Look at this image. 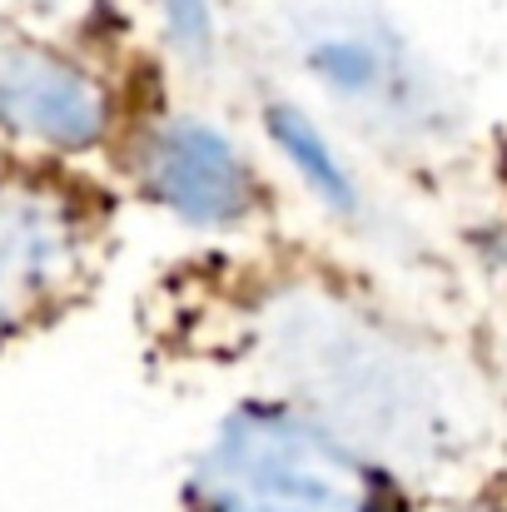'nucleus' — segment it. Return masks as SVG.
<instances>
[{"mask_svg": "<svg viewBox=\"0 0 507 512\" xmlns=\"http://www.w3.org/2000/svg\"><path fill=\"white\" fill-rule=\"evenodd\" d=\"M160 15H165V35L169 45L204 65L214 60V45H219V20H214V5L209 0H160Z\"/></svg>", "mask_w": 507, "mask_h": 512, "instance_id": "obj_8", "label": "nucleus"}, {"mask_svg": "<svg viewBox=\"0 0 507 512\" xmlns=\"http://www.w3.org/2000/svg\"><path fill=\"white\" fill-rule=\"evenodd\" d=\"M309 75L343 105L393 135H433L443 125V95L428 70L373 15H324L304 35Z\"/></svg>", "mask_w": 507, "mask_h": 512, "instance_id": "obj_3", "label": "nucleus"}, {"mask_svg": "<svg viewBox=\"0 0 507 512\" xmlns=\"http://www.w3.org/2000/svg\"><path fill=\"white\" fill-rule=\"evenodd\" d=\"M80 269L70 199L35 179H0V329L35 319Z\"/></svg>", "mask_w": 507, "mask_h": 512, "instance_id": "obj_4", "label": "nucleus"}, {"mask_svg": "<svg viewBox=\"0 0 507 512\" xmlns=\"http://www.w3.org/2000/svg\"><path fill=\"white\" fill-rule=\"evenodd\" d=\"M105 120L110 100L75 60L55 50L0 55V130L50 150H90L105 135Z\"/></svg>", "mask_w": 507, "mask_h": 512, "instance_id": "obj_6", "label": "nucleus"}, {"mask_svg": "<svg viewBox=\"0 0 507 512\" xmlns=\"http://www.w3.org/2000/svg\"><path fill=\"white\" fill-rule=\"evenodd\" d=\"M269 135L284 150V160L299 170V179L334 209V214H353L358 209V189L353 174L343 170V160L334 155V145L324 140V130L299 110V105H274L269 110Z\"/></svg>", "mask_w": 507, "mask_h": 512, "instance_id": "obj_7", "label": "nucleus"}, {"mask_svg": "<svg viewBox=\"0 0 507 512\" xmlns=\"http://www.w3.org/2000/svg\"><path fill=\"white\" fill-rule=\"evenodd\" d=\"M140 179L150 199H160L169 214L199 229L239 224L254 209V170L204 120H165L140 155Z\"/></svg>", "mask_w": 507, "mask_h": 512, "instance_id": "obj_5", "label": "nucleus"}, {"mask_svg": "<svg viewBox=\"0 0 507 512\" xmlns=\"http://www.w3.org/2000/svg\"><path fill=\"white\" fill-rule=\"evenodd\" d=\"M199 512H383L368 463L319 418L239 408L194 473Z\"/></svg>", "mask_w": 507, "mask_h": 512, "instance_id": "obj_2", "label": "nucleus"}, {"mask_svg": "<svg viewBox=\"0 0 507 512\" xmlns=\"http://www.w3.org/2000/svg\"><path fill=\"white\" fill-rule=\"evenodd\" d=\"M279 358L299 393L348 438L403 463H433L453 443V403L433 368L388 329L338 304H294L279 319Z\"/></svg>", "mask_w": 507, "mask_h": 512, "instance_id": "obj_1", "label": "nucleus"}]
</instances>
